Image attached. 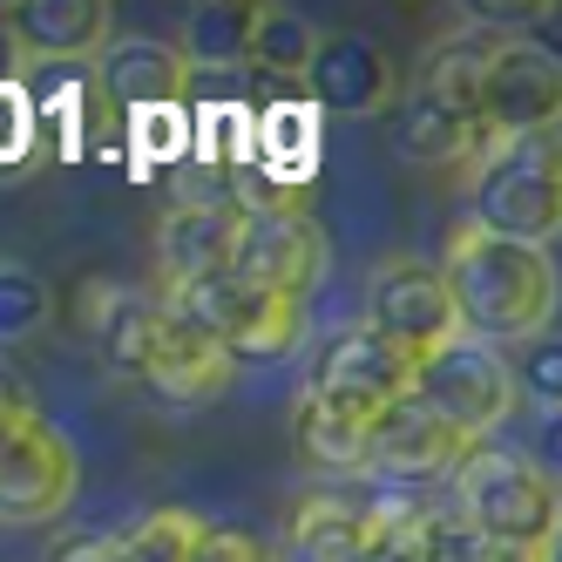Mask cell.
Segmentation results:
<instances>
[{
  "label": "cell",
  "instance_id": "16",
  "mask_svg": "<svg viewBox=\"0 0 562 562\" xmlns=\"http://www.w3.org/2000/svg\"><path fill=\"white\" fill-rule=\"evenodd\" d=\"M231 380H237V359H231L217 339H204L196 326H183V318L170 312V326H164V339H156V352H149V367H143L136 386L156 400V407L190 414V407H211V400H224Z\"/></svg>",
  "mask_w": 562,
  "mask_h": 562
},
{
  "label": "cell",
  "instance_id": "15",
  "mask_svg": "<svg viewBox=\"0 0 562 562\" xmlns=\"http://www.w3.org/2000/svg\"><path fill=\"white\" fill-rule=\"evenodd\" d=\"M237 224H245L237 204H170V217L156 224V271H164V299L204 285V278H217V271H231Z\"/></svg>",
  "mask_w": 562,
  "mask_h": 562
},
{
  "label": "cell",
  "instance_id": "20",
  "mask_svg": "<svg viewBox=\"0 0 562 562\" xmlns=\"http://www.w3.org/2000/svg\"><path fill=\"white\" fill-rule=\"evenodd\" d=\"M258 21H265V0H196L177 27V48L190 68H237L251 61V42H258Z\"/></svg>",
  "mask_w": 562,
  "mask_h": 562
},
{
  "label": "cell",
  "instance_id": "13",
  "mask_svg": "<svg viewBox=\"0 0 562 562\" xmlns=\"http://www.w3.org/2000/svg\"><path fill=\"white\" fill-rule=\"evenodd\" d=\"M305 89H312V102L326 115H386V109H400V89L407 82H400L393 55L373 42V34L339 27V34H326Z\"/></svg>",
  "mask_w": 562,
  "mask_h": 562
},
{
  "label": "cell",
  "instance_id": "23",
  "mask_svg": "<svg viewBox=\"0 0 562 562\" xmlns=\"http://www.w3.org/2000/svg\"><path fill=\"white\" fill-rule=\"evenodd\" d=\"M55 318V285L42 271H27L21 258H0V346L34 339Z\"/></svg>",
  "mask_w": 562,
  "mask_h": 562
},
{
  "label": "cell",
  "instance_id": "1",
  "mask_svg": "<svg viewBox=\"0 0 562 562\" xmlns=\"http://www.w3.org/2000/svg\"><path fill=\"white\" fill-rule=\"evenodd\" d=\"M461 305V333L481 346H529L549 333V318L562 305V271L555 251L542 245H515V237L481 231L474 217H461L448 231V258H440Z\"/></svg>",
  "mask_w": 562,
  "mask_h": 562
},
{
  "label": "cell",
  "instance_id": "7",
  "mask_svg": "<svg viewBox=\"0 0 562 562\" xmlns=\"http://www.w3.org/2000/svg\"><path fill=\"white\" fill-rule=\"evenodd\" d=\"M414 393H420L448 427H461L474 448L515 414V400H521L515 359H502V346H481V339H454L448 352L420 359V386H414Z\"/></svg>",
  "mask_w": 562,
  "mask_h": 562
},
{
  "label": "cell",
  "instance_id": "29",
  "mask_svg": "<svg viewBox=\"0 0 562 562\" xmlns=\"http://www.w3.org/2000/svg\"><path fill=\"white\" fill-rule=\"evenodd\" d=\"M27 420H42V400H34V386L14 367H0V434H14Z\"/></svg>",
  "mask_w": 562,
  "mask_h": 562
},
{
  "label": "cell",
  "instance_id": "17",
  "mask_svg": "<svg viewBox=\"0 0 562 562\" xmlns=\"http://www.w3.org/2000/svg\"><path fill=\"white\" fill-rule=\"evenodd\" d=\"M8 27L27 61H102L115 42V8L109 0H14Z\"/></svg>",
  "mask_w": 562,
  "mask_h": 562
},
{
  "label": "cell",
  "instance_id": "26",
  "mask_svg": "<svg viewBox=\"0 0 562 562\" xmlns=\"http://www.w3.org/2000/svg\"><path fill=\"white\" fill-rule=\"evenodd\" d=\"M515 386H521V400H536L542 414H562V333H542V339L521 346Z\"/></svg>",
  "mask_w": 562,
  "mask_h": 562
},
{
  "label": "cell",
  "instance_id": "8",
  "mask_svg": "<svg viewBox=\"0 0 562 562\" xmlns=\"http://www.w3.org/2000/svg\"><path fill=\"white\" fill-rule=\"evenodd\" d=\"M367 326L386 333L393 346H407L414 359H434V352H448L454 339H468L448 271L427 265V258H386L373 271V285H367Z\"/></svg>",
  "mask_w": 562,
  "mask_h": 562
},
{
  "label": "cell",
  "instance_id": "28",
  "mask_svg": "<svg viewBox=\"0 0 562 562\" xmlns=\"http://www.w3.org/2000/svg\"><path fill=\"white\" fill-rule=\"evenodd\" d=\"M48 562H130L123 536H102V529H82V536H61L48 549Z\"/></svg>",
  "mask_w": 562,
  "mask_h": 562
},
{
  "label": "cell",
  "instance_id": "25",
  "mask_svg": "<svg viewBox=\"0 0 562 562\" xmlns=\"http://www.w3.org/2000/svg\"><path fill=\"white\" fill-rule=\"evenodd\" d=\"M204 529H211V521L190 515V508H156V515H143L136 529L123 536V549H130V562H196Z\"/></svg>",
  "mask_w": 562,
  "mask_h": 562
},
{
  "label": "cell",
  "instance_id": "3",
  "mask_svg": "<svg viewBox=\"0 0 562 562\" xmlns=\"http://www.w3.org/2000/svg\"><path fill=\"white\" fill-rule=\"evenodd\" d=\"M474 196V224L515 237V245H555L562 237V130L529 136V143H502L468 170Z\"/></svg>",
  "mask_w": 562,
  "mask_h": 562
},
{
  "label": "cell",
  "instance_id": "21",
  "mask_svg": "<svg viewBox=\"0 0 562 562\" xmlns=\"http://www.w3.org/2000/svg\"><path fill=\"white\" fill-rule=\"evenodd\" d=\"M292 448H299L312 468H367V420L339 414L333 400H318V393L305 386L299 407H292Z\"/></svg>",
  "mask_w": 562,
  "mask_h": 562
},
{
  "label": "cell",
  "instance_id": "12",
  "mask_svg": "<svg viewBox=\"0 0 562 562\" xmlns=\"http://www.w3.org/2000/svg\"><path fill=\"white\" fill-rule=\"evenodd\" d=\"M474 454V440L461 427H448L427 400H400L367 427V468L386 481H427V474H461Z\"/></svg>",
  "mask_w": 562,
  "mask_h": 562
},
{
  "label": "cell",
  "instance_id": "11",
  "mask_svg": "<svg viewBox=\"0 0 562 562\" xmlns=\"http://www.w3.org/2000/svg\"><path fill=\"white\" fill-rule=\"evenodd\" d=\"M75 326H82V339L95 346V359L115 380H143L156 339H164V326H170V299L89 278L82 299H75Z\"/></svg>",
  "mask_w": 562,
  "mask_h": 562
},
{
  "label": "cell",
  "instance_id": "2",
  "mask_svg": "<svg viewBox=\"0 0 562 562\" xmlns=\"http://www.w3.org/2000/svg\"><path fill=\"white\" fill-rule=\"evenodd\" d=\"M488 61L495 34H461L434 48L393 109V149L420 170H474L488 149Z\"/></svg>",
  "mask_w": 562,
  "mask_h": 562
},
{
  "label": "cell",
  "instance_id": "30",
  "mask_svg": "<svg viewBox=\"0 0 562 562\" xmlns=\"http://www.w3.org/2000/svg\"><path fill=\"white\" fill-rule=\"evenodd\" d=\"M529 461L562 488V414H542V420H536V448H529Z\"/></svg>",
  "mask_w": 562,
  "mask_h": 562
},
{
  "label": "cell",
  "instance_id": "32",
  "mask_svg": "<svg viewBox=\"0 0 562 562\" xmlns=\"http://www.w3.org/2000/svg\"><path fill=\"white\" fill-rule=\"evenodd\" d=\"M549 562H562V529H555V542H549Z\"/></svg>",
  "mask_w": 562,
  "mask_h": 562
},
{
  "label": "cell",
  "instance_id": "6",
  "mask_svg": "<svg viewBox=\"0 0 562 562\" xmlns=\"http://www.w3.org/2000/svg\"><path fill=\"white\" fill-rule=\"evenodd\" d=\"M414 386H420V359L407 346H393L386 333H373L367 318L346 326L339 339H326V352H318V367H312V393L333 400L339 414L367 420V427L386 407H400V400H414Z\"/></svg>",
  "mask_w": 562,
  "mask_h": 562
},
{
  "label": "cell",
  "instance_id": "31",
  "mask_svg": "<svg viewBox=\"0 0 562 562\" xmlns=\"http://www.w3.org/2000/svg\"><path fill=\"white\" fill-rule=\"evenodd\" d=\"M27 68V55H21V42H14V27H8V14H0V89L14 82V75Z\"/></svg>",
  "mask_w": 562,
  "mask_h": 562
},
{
  "label": "cell",
  "instance_id": "24",
  "mask_svg": "<svg viewBox=\"0 0 562 562\" xmlns=\"http://www.w3.org/2000/svg\"><path fill=\"white\" fill-rule=\"evenodd\" d=\"M427 562H549V549L495 542V536H481L474 521L440 515V508H434V521H427Z\"/></svg>",
  "mask_w": 562,
  "mask_h": 562
},
{
  "label": "cell",
  "instance_id": "14",
  "mask_svg": "<svg viewBox=\"0 0 562 562\" xmlns=\"http://www.w3.org/2000/svg\"><path fill=\"white\" fill-rule=\"evenodd\" d=\"M231 271L251 278V285L285 292V299H305L326 278V231L312 224V211L305 217H245Z\"/></svg>",
  "mask_w": 562,
  "mask_h": 562
},
{
  "label": "cell",
  "instance_id": "5",
  "mask_svg": "<svg viewBox=\"0 0 562 562\" xmlns=\"http://www.w3.org/2000/svg\"><path fill=\"white\" fill-rule=\"evenodd\" d=\"M170 312L204 339H217L231 359H278L305 333V299H285L271 285H251L237 271H217L190 292H170Z\"/></svg>",
  "mask_w": 562,
  "mask_h": 562
},
{
  "label": "cell",
  "instance_id": "9",
  "mask_svg": "<svg viewBox=\"0 0 562 562\" xmlns=\"http://www.w3.org/2000/svg\"><path fill=\"white\" fill-rule=\"evenodd\" d=\"M82 488V454L55 420H27L0 434V529L55 521Z\"/></svg>",
  "mask_w": 562,
  "mask_h": 562
},
{
  "label": "cell",
  "instance_id": "10",
  "mask_svg": "<svg viewBox=\"0 0 562 562\" xmlns=\"http://www.w3.org/2000/svg\"><path fill=\"white\" fill-rule=\"evenodd\" d=\"M562 130V55L542 42H495L488 61V149ZM481 149V156H488Z\"/></svg>",
  "mask_w": 562,
  "mask_h": 562
},
{
  "label": "cell",
  "instance_id": "19",
  "mask_svg": "<svg viewBox=\"0 0 562 562\" xmlns=\"http://www.w3.org/2000/svg\"><path fill=\"white\" fill-rule=\"evenodd\" d=\"M380 542L373 508L346 495H305L285 521V562H367Z\"/></svg>",
  "mask_w": 562,
  "mask_h": 562
},
{
  "label": "cell",
  "instance_id": "18",
  "mask_svg": "<svg viewBox=\"0 0 562 562\" xmlns=\"http://www.w3.org/2000/svg\"><path fill=\"white\" fill-rule=\"evenodd\" d=\"M190 61L177 42H156V34H115L95 61V89L109 102H130V109H170L190 89Z\"/></svg>",
  "mask_w": 562,
  "mask_h": 562
},
{
  "label": "cell",
  "instance_id": "4",
  "mask_svg": "<svg viewBox=\"0 0 562 562\" xmlns=\"http://www.w3.org/2000/svg\"><path fill=\"white\" fill-rule=\"evenodd\" d=\"M454 515L474 521L495 542H521V549H549L562 529V495L555 481L529 461V454H502V448H474L468 468L454 474Z\"/></svg>",
  "mask_w": 562,
  "mask_h": 562
},
{
  "label": "cell",
  "instance_id": "27",
  "mask_svg": "<svg viewBox=\"0 0 562 562\" xmlns=\"http://www.w3.org/2000/svg\"><path fill=\"white\" fill-rule=\"evenodd\" d=\"M196 562H278V549L245 536V529H217V521H211L204 542H196Z\"/></svg>",
  "mask_w": 562,
  "mask_h": 562
},
{
  "label": "cell",
  "instance_id": "22",
  "mask_svg": "<svg viewBox=\"0 0 562 562\" xmlns=\"http://www.w3.org/2000/svg\"><path fill=\"white\" fill-rule=\"evenodd\" d=\"M318 48H326V27H318L312 14L299 8H278V0H265V21H258V42H251V61L265 75H278V82H305Z\"/></svg>",
  "mask_w": 562,
  "mask_h": 562
}]
</instances>
